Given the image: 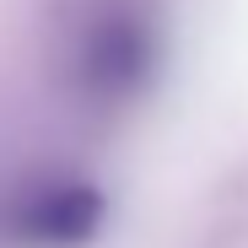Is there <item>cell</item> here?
<instances>
[]
</instances>
